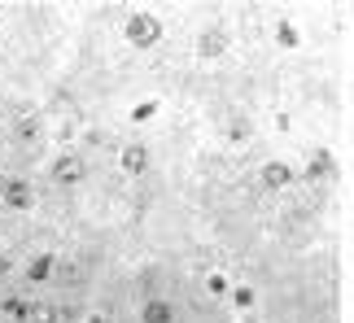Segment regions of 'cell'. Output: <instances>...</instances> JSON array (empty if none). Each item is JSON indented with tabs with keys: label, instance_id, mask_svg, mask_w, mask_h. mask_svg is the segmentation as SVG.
Masks as SVG:
<instances>
[{
	"label": "cell",
	"instance_id": "obj_3",
	"mask_svg": "<svg viewBox=\"0 0 354 323\" xmlns=\"http://www.w3.org/2000/svg\"><path fill=\"white\" fill-rule=\"evenodd\" d=\"M53 179L57 184H79L84 179V162H79L75 153H66L62 162H53Z\"/></svg>",
	"mask_w": 354,
	"mask_h": 323
},
{
	"label": "cell",
	"instance_id": "obj_1",
	"mask_svg": "<svg viewBox=\"0 0 354 323\" xmlns=\"http://www.w3.org/2000/svg\"><path fill=\"white\" fill-rule=\"evenodd\" d=\"M127 39L136 48H153L162 39V22L153 18V13H131L127 18Z\"/></svg>",
	"mask_w": 354,
	"mask_h": 323
},
{
	"label": "cell",
	"instance_id": "obj_4",
	"mask_svg": "<svg viewBox=\"0 0 354 323\" xmlns=\"http://www.w3.org/2000/svg\"><path fill=\"white\" fill-rule=\"evenodd\" d=\"M145 166H149V149H145V144H127V149H122V170L140 175Z\"/></svg>",
	"mask_w": 354,
	"mask_h": 323
},
{
	"label": "cell",
	"instance_id": "obj_2",
	"mask_svg": "<svg viewBox=\"0 0 354 323\" xmlns=\"http://www.w3.org/2000/svg\"><path fill=\"white\" fill-rule=\"evenodd\" d=\"M227 44H232V39H227L223 26H206V31H201V39H197V48L206 52V57H223Z\"/></svg>",
	"mask_w": 354,
	"mask_h": 323
}]
</instances>
